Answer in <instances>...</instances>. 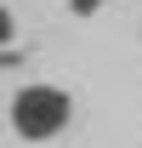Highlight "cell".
Returning a JSON list of instances; mask_svg holds the SVG:
<instances>
[{
  "label": "cell",
  "mask_w": 142,
  "mask_h": 148,
  "mask_svg": "<svg viewBox=\"0 0 142 148\" xmlns=\"http://www.w3.org/2000/svg\"><path fill=\"white\" fill-rule=\"evenodd\" d=\"M6 120H12V131H17L23 143H57L74 125V97L63 86H51V80H29V86L12 91Z\"/></svg>",
  "instance_id": "cell-1"
},
{
  "label": "cell",
  "mask_w": 142,
  "mask_h": 148,
  "mask_svg": "<svg viewBox=\"0 0 142 148\" xmlns=\"http://www.w3.org/2000/svg\"><path fill=\"white\" fill-rule=\"evenodd\" d=\"M68 12H74V17H97V12H102V0H68Z\"/></svg>",
  "instance_id": "cell-2"
}]
</instances>
